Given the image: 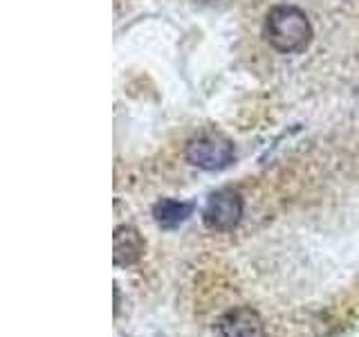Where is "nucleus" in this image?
<instances>
[{
  "label": "nucleus",
  "mask_w": 359,
  "mask_h": 337,
  "mask_svg": "<svg viewBox=\"0 0 359 337\" xmlns=\"http://www.w3.org/2000/svg\"><path fill=\"white\" fill-rule=\"evenodd\" d=\"M144 250L146 243L137 227H133V225L115 227V234H112V258H115L117 267L135 265L144 256Z\"/></svg>",
  "instance_id": "5"
},
{
  "label": "nucleus",
  "mask_w": 359,
  "mask_h": 337,
  "mask_svg": "<svg viewBox=\"0 0 359 337\" xmlns=\"http://www.w3.org/2000/svg\"><path fill=\"white\" fill-rule=\"evenodd\" d=\"M222 337H265V324L254 308H233L218 319Z\"/></svg>",
  "instance_id": "4"
},
{
  "label": "nucleus",
  "mask_w": 359,
  "mask_h": 337,
  "mask_svg": "<svg viewBox=\"0 0 359 337\" xmlns=\"http://www.w3.org/2000/svg\"><path fill=\"white\" fill-rule=\"evenodd\" d=\"M194 209H196L194 202L162 198L153 205V220L160 225L162 230H175L194 213Z\"/></svg>",
  "instance_id": "6"
},
{
  "label": "nucleus",
  "mask_w": 359,
  "mask_h": 337,
  "mask_svg": "<svg viewBox=\"0 0 359 337\" xmlns=\"http://www.w3.org/2000/svg\"><path fill=\"white\" fill-rule=\"evenodd\" d=\"M243 218V198L233 189H218L211 194L205 209H202V220L213 232H231Z\"/></svg>",
  "instance_id": "3"
},
{
  "label": "nucleus",
  "mask_w": 359,
  "mask_h": 337,
  "mask_svg": "<svg viewBox=\"0 0 359 337\" xmlns=\"http://www.w3.org/2000/svg\"><path fill=\"white\" fill-rule=\"evenodd\" d=\"M184 155L189 164H194L205 171H222L233 164L236 149L229 138L220 133H200L194 140H189Z\"/></svg>",
  "instance_id": "2"
},
{
  "label": "nucleus",
  "mask_w": 359,
  "mask_h": 337,
  "mask_svg": "<svg viewBox=\"0 0 359 337\" xmlns=\"http://www.w3.org/2000/svg\"><path fill=\"white\" fill-rule=\"evenodd\" d=\"M265 39L274 50L283 54L301 52L312 41V25L299 7L278 5L267 14Z\"/></svg>",
  "instance_id": "1"
}]
</instances>
